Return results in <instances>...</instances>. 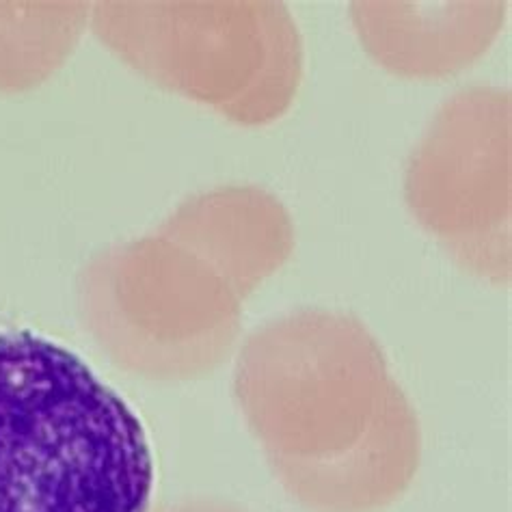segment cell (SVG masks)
I'll use <instances>...</instances> for the list:
<instances>
[{"label": "cell", "instance_id": "3", "mask_svg": "<svg viewBox=\"0 0 512 512\" xmlns=\"http://www.w3.org/2000/svg\"><path fill=\"white\" fill-rule=\"evenodd\" d=\"M93 31L134 70L236 124L284 115L303 78L301 35L281 3H98Z\"/></svg>", "mask_w": 512, "mask_h": 512}, {"label": "cell", "instance_id": "7", "mask_svg": "<svg viewBox=\"0 0 512 512\" xmlns=\"http://www.w3.org/2000/svg\"><path fill=\"white\" fill-rule=\"evenodd\" d=\"M163 227L210 258L245 296L294 249L288 210L255 186H227L188 199Z\"/></svg>", "mask_w": 512, "mask_h": 512}, {"label": "cell", "instance_id": "8", "mask_svg": "<svg viewBox=\"0 0 512 512\" xmlns=\"http://www.w3.org/2000/svg\"><path fill=\"white\" fill-rule=\"evenodd\" d=\"M87 3L0 5V91L31 89L74 50Z\"/></svg>", "mask_w": 512, "mask_h": 512}, {"label": "cell", "instance_id": "5", "mask_svg": "<svg viewBox=\"0 0 512 512\" xmlns=\"http://www.w3.org/2000/svg\"><path fill=\"white\" fill-rule=\"evenodd\" d=\"M415 219L471 273L510 277V93L469 87L441 106L404 175Z\"/></svg>", "mask_w": 512, "mask_h": 512}, {"label": "cell", "instance_id": "2", "mask_svg": "<svg viewBox=\"0 0 512 512\" xmlns=\"http://www.w3.org/2000/svg\"><path fill=\"white\" fill-rule=\"evenodd\" d=\"M152 491L126 400L72 350L0 331V512H147Z\"/></svg>", "mask_w": 512, "mask_h": 512}, {"label": "cell", "instance_id": "1", "mask_svg": "<svg viewBox=\"0 0 512 512\" xmlns=\"http://www.w3.org/2000/svg\"><path fill=\"white\" fill-rule=\"evenodd\" d=\"M236 396L275 471L309 506H379L415 474L417 420L355 318L307 309L253 333Z\"/></svg>", "mask_w": 512, "mask_h": 512}, {"label": "cell", "instance_id": "6", "mask_svg": "<svg viewBox=\"0 0 512 512\" xmlns=\"http://www.w3.org/2000/svg\"><path fill=\"white\" fill-rule=\"evenodd\" d=\"M350 9L363 46L387 70L441 78L491 46L508 3H353Z\"/></svg>", "mask_w": 512, "mask_h": 512}, {"label": "cell", "instance_id": "4", "mask_svg": "<svg viewBox=\"0 0 512 512\" xmlns=\"http://www.w3.org/2000/svg\"><path fill=\"white\" fill-rule=\"evenodd\" d=\"M80 294L113 357L156 379H188L217 366L236 338L245 299L217 264L165 227L98 255Z\"/></svg>", "mask_w": 512, "mask_h": 512}]
</instances>
